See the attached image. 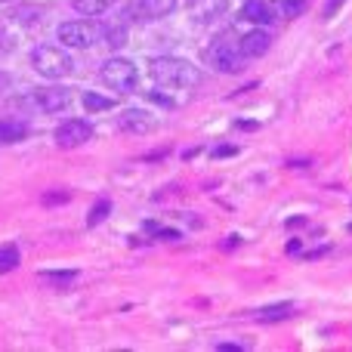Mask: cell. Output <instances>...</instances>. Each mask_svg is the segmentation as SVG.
Wrapping results in <instances>:
<instances>
[{"label":"cell","instance_id":"obj_1","mask_svg":"<svg viewBox=\"0 0 352 352\" xmlns=\"http://www.w3.org/2000/svg\"><path fill=\"white\" fill-rule=\"evenodd\" d=\"M148 74L155 78L158 87H167V90H188V87H198L201 74L192 62L176 59V56H155L148 62Z\"/></svg>","mask_w":352,"mask_h":352},{"label":"cell","instance_id":"obj_2","mask_svg":"<svg viewBox=\"0 0 352 352\" xmlns=\"http://www.w3.org/2000/svg\"><path fill=\"white\" fill-rule=\"evenodd\" d=\"M204 62L213 72L223 74H238L244 68V53L235 34H217L204 50Z\"/></svg>","mask_w":352,"mask_h":352},{"label":"cell","instance_id":"obj_3","mask_svg":"<svg viewBox=\"0 0 352 352\" xmlns=\"http://www.w3.org/2000/svg\"><path fill=\"white\" fill-rule=\"evenodd\" d=\"M99 80H102L105 87H111V90H118V93H133L136 84H140V72H136V65L130 59L115 56V59L102 62V68H99Z\"/></svg>","mask_w":352,"mask_h":352},{"label":"cell","instance_id":"obj_4","mask_svg":"<svg viewBox=\"0 0 352 352\" xmlns=\"http://www.w3.org/2000/svg\"><path fill=\"white\" fill-rule=\"evenodd\" d=\"M31 65H34V72L43 74V78H68V74L74 72L72 56L59 47H47V43H43V47H34Z\"/></svg>","mask_w":352,"mask_h":352},{"label":"cell","instance_id":"obj_5","mask_svg":"<svg viewBox=\"0 0 352 352\" xmlns=\"http://www.w3.org/2000/svg\"><path fill=\"white\" fill-rule=\"evenodd\" d=\"M22 105H31V109L47 111V115H59V111L72 109V90H65V87H41V90H31L22 99Z\"/></svg>","mask_w":352,"mask_h":352},{"label":"cell","instance_id":"obj_6","mask_svg":"<svg viewBox=\"0 0 352 352\" xmlns=\"http://www.w3.org/2000/svg\"><path fill=\"white\" fill-rule=\"evenodd\" d=\"M56 34H59V41L65 43V47H72V50H87V47H93V43H96L99 28H96L93 22L74 19V22H62Z\"/></svg>","mask_w":352,"mask_h":352},{"label":"cell","instance_id":"obj_7","mask_svg":"<svg viewBox=\"0 0 352 352\" xmlns=\"http://www.w3.org/2000/svg\"><path fill=\"white\" fill-rule=\"evenodd\" d=\"M179 0H130L124 16L133 19V22H155V19H164L176 10Z\"/></svg>","mask_w":352,"mask_h":352},{"label":"cell","instance_id":"obj_8","mask_svg":"<svg viewBox=\"0 0 352 352\" xmlns=\"http://www.w3.org/2000/svg\"><path fill=\"white\" fill-rule=\"evenodd\" d=\"M90 140H93V124L80 121V118H72V121L59 124V130H56V146L59 148H78Z\"/></svg>","mask_w":352,"mask_h":352},{"label":"cell","instance_id":"obj_9","mask_svg":"<svg viewBox=\"0 0 352 352\" xmlns=\"http://www.w3.org/2000/svg\"><path fill=\"white\" fill-rule=\"evenodd\" d=\"M238 43H241V53L244 59H256V56H263L269 47H272V34H269L263 25H254V28L248 31V34L238 37Z\"/></svg>","mask_w":352,"mask_h":352},{"label":"cell","instance_id":"obj_10","mask_svg":"<svg viewBox=\"0 0 352 352\" xmlns=\"http://www.w3.org/2000/svg\"><path fill=\"white\" fill-rule=\"evenodd\" d=\"M118 127L127 130V133H148V130L158 127V121H155V115H148L142 109H127L118 121Z\"/></svg>","mask_w":352,"mask_h":352},{"label":"cell","instance_id":"obj_11","mask_svg":"<svg viewBox=\"0 0 352 352\" xmlns=\"http://www.w3.org/2000/svg\"><path fill=\"white\" fill-rule=\"evenodd\" d=\"M238 16L250 25H263V28L275 22V12H272V6H269V0H244Z\"/></svg>","mask_w":352,"mask_h":352},{"label":"cell","instance_id":"obj_12","mask_svg":"<svg viewBox=\"0 0 352 352\" xmlns=\"http://www.w3.org/2000/svg\"><path fill=\"white\" fill-rule=\"evenodd\" d=\"M294 309H297V306H294L291 300H285V303L260 306V309L254 312V318H256V322H263V324H272V322H285V318H291V316H294Z\"/></svg>","mask_w":352,"mask_h":352},{"label":"cell","instance_id":"obj_13","mask_svg":"<svg viewBox=\"0 0 352 352\" xmlns=\"http://www.w3.org/2000/svg\"><path fill=\"white\" fill-rule=\"evenodd\" d=\"M28 124L22 121H0V146H12V142H22L28 136Z\"/></svg>","mask_w":352,"mask_h":352},{"label":"cell","instance_id":"obj_14","mask_svg":"<svg viewBox=\"0 0 352 352\" xmlns=\"http://www.w3.org/2000/svg\"><path fill=\"white\" fill-rule=\"evenodd\" d=\"M269 6H272L275 19H297L303 16L306 0H269Z\"/></svg>","mask_w":352,"mask_h":352},{"label":"cell","instance_id":"obj_15","mask_svg":"<svg viewBox=\"0 0 352 352\" xmlns=\"http://www.w3.org/2000/svg\"><path fill=\"white\" fill-rule=\"evenodd\" d=\"M72 6L80 12V16H102L105 10L115 6V0H72Z\"/></svg>","mask_w":352,"mask_h":352},{"label":"cell","instance_id":"obj_16","mask_svg":"<svg viewBox=\"0 0 352 352\" xmlns=\"http://www.w3.org/2000/svg\"><path fill=\"white\" fill-rule=\"evenodd\" d=\"M146 232L155 238V241H179V238H182L179 229H170V226L155 223V219H146Z\"/></svg>","mask_w":352,"mask_h":352},{"label":"cell","instance_id":"obj_17","mask_svg":"<svg viewBox=\"0 0 352 352\" xmlns=\"http://www.w3.org/2000/svg\"><path fill=\"white\" fill-rule=\"evenodd\" d=\"M41 278L50 281V285H56V287H68L74 278H78V272H74V269H47V272H41Z\"/></svg>","mask_w":352,"mask_h":352},{"label":"cell","instance_id":"obj_18","mask_svg":"<svg viewBox=\"0 0 352 352\" xmlns=\"http://www.w3.org/2000/svg\"><path fill=\"white\" fill-rule=\"evenodd\" d=\"M84 109L87 111H109V109H115V99H109V96H99V93H84Z\"/></svg>","mask_w":352,"mask_h":352},{"label":"cell","instance_id":"obj_19","mask_svg":"<svg viewBox=\"0 0 352 352\" xmlns=\"http://www.w3.org/2000/svg\"><path fill=\"white\" fill-rule=\"evenodd\" d=\"M111 213V201L109 198H102V201H96V204L90 207V213H87V226H99V223H105V217Z\"/></svg>","mask_w":352,"mask_h":352},{"label":"cell","instance_id":"obj_20","mask_svg":"<svg viewBox=\"0 0 352 352\" xmlns=\"http://www.w3.org/2000/svg\"><path fill=\"white\" fill-rule=\"evenodd\" d=\"M19 266V248L16 244H6L0 248V272H10V269Z\"/></svg>","mask_w":352,"mask_h":352},{"label":"cell","instance_id":"obj_21","mask_svg":"<svg viewBox=\"0 0 352 352\" xmlns=\"http://www.w3.org/2000/svg\"><path fill=\"white\" fill-rule=\"evenodd\" d=\"M105 43H109V47H124V43H127V28H124V25L105 28Z\"/></svg>","mask_w":352,"mask_h":352},{"label":"cell","instance_id":"obj_22","mask_svg":"<svg viewBox=\"0 0 352 352\" xmlns=\"http://www.w3.org/2000/svg\"><path fill=\"white\" fill-rule=\"evenodd\" d=\"M232 155H238V146H232V142H219L210 148V158H232Z\"/></svg>","mask_w":352,"mask_h":352},{"label":"cell","instance_id":"obj_23","mask_svg":"<svg viewBox=\"0 0 352 352\" xmlns=\"http://www.w3.org/2000/svg\"><path fill=\"white\" fill-rule=\"evenodd\" d=\"M331 254V244H322V248H312V250H303V263H316V260H324Z\"/></svg>","mask_w":352,"mask_h":352},{"label":"cell","instance_id":"obj_24","mask_svg":"<svg viewBox=\"0 0 352 352\" xmlns=\"http://www.w3.org/2000/svg\"><path fill=\"white\" fill-rule=\"evenodd\" d=\"M346 3V0H324V6H322V16L324 19H331V16H337V10Z\"/></svg>","mask_w":352,"mask_h":352},{"label":"cell","instance_id":"obj_25","mask_svg":"<svg viewBox=\"0 0 352 352\" xmlns=\"http://www.w3.org/2000/svg\"><path fill=\"white\" fill-rule=\"evenodd\" d=\"M72 195L68 192H50V195H43V204H62V201H68Z\"/></svg>","mask_w":352,"mask_h":352},{"label":"cell","instance_id":"obj_26","mask_svg":"<svg viewBox=\"0 0 352 352\" xmlns=\"http://www.w3.org/2000/svg\"><path fill=\"white\" fill-rule=\"evenodd\" d=\"M285 226L287 229H300V226H309V219L306 217H291V219H285Z\"/></svg>","mask_w":352,"mask_h":352},{"label":"cell","instance_id":"obj_27","mask_svg":"<svg viewBox=\"0 0 352 352\" xmlns=\"http://www.w3.org/2000/svg\"><path fill=\"white\" fill-rule=\"evenodd\" d=\"M303 250V238H291L287 241V254H300Z\"/></svg>","mask_w":352,"mask_h":352},{"label":"cell","instance_id":"obj_28","mask_svg":"<svg viewBox=\"0 0 352 352\" xmlns=\"http://www.w3.org/2000/svg\"><path fill=\"white\" fill-rule=\"evenodd\" d=\"M217 349H219V352H244L241 343H219Z\"/></svg>","mask_w":352,"mask_h":352},{"label":"cell","instance_id":"obj_29","mask_svg":"<svg viewBox=\"0 0 352 352\" xmlns=\"http://www.w3.org/2000/svg\"><path fill=\"white\" fill-rule=\"evenodd\" d=\"M238 244H241V235H229V238L223 241V248H226V250H232V248H238Z\"/></svg>","mask_w":352,"mask_h":352},{"label":"cell","instance_id":"obj_30","mask_svg":"<svg viewBox=\"0 0 352 352\" xmlns=\"http://www.w3.org/2000/svg\"><path fill=\"white\" fill-rule=\"evenodd\" d=\"M235 127H238V130H256V127H260V124H250V121H238Z\"/></svg>","mask_w":352,"mask_h":352},{"label":"cell","instance_id":"obj_31","mask_svg":"<svg viewBox=\"0 0 352 352\" xmlns=\"http://www.w3.org/2000/svg\"><path fill=\"white\" fill-rule=\"evenodd\" d=\"M6 84H10V78H6V74H3V72H0V90H3V87H6Z\"/></svg>","mask_w":352,"mask_h":352},{"label":"cell","instance_id":"obj_32","mask_svg":"<svg viewBox=\"0 0 352 352\" xmlns=\"http://www.w3.org/2000/svg\"><path fill=\"white\" fill-rule=\"evenodd\" d=\"M0 3H10V0H0Z\"/></svg>","mask_w":352,"mask_h":352},{"label":"cell","instance_id":"obj_33","mask_svg":"<svg viewBox=\"0 0 352 352\" xmlns=\"http://www.w3.org/2000/svg\"><path fill=\"white\" fill-rule=\"evenodd\" d=\"M188 3H198V0H188Z\"/></svg>","mask_w":352,"mask_h":352}]
</instances>
